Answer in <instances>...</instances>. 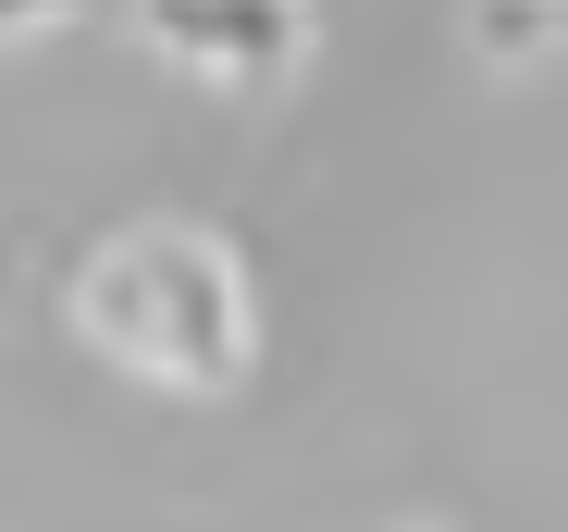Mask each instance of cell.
Here are the masks:
<instances>
[{
    "label": "cell",
    "instance_id": "2",
    "mask_svg": "<svg viewBox=\"0 0 568 532\" xmlns=\"http://www.w3.org/2000/svg\"><path fill=\"white\" fill-rule=\"evenodd\" d=\"M149 38H161L173 62H211V74L235 87V74L297 62V50H310V13H149Z\"/></svg>",
    "mask_w": 568,
    "mask_h": 532
},
{
    "label": "cell",
    "instance_id": "1",
    "mask_svg": "<svg viewBox=\"0 0 568 532\" xmlns=\"http://www.w3.org/2000/svg\"><path fill=\"white\" fill-rule=\"evenodd\" d=\"M74 334L100 347V360L149 372V384H185V397H223V384H247V360H260L247 273H235V248L199 235V223H136V235H112V248L74 273Z\"/></svg>",
    "mask_w": 568,
    "mask_h": 532
}]
</instances>
